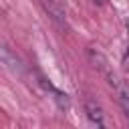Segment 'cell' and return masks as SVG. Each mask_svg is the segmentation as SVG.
Masks as SVG:
<instances>
[{"label": "cell", "instance_id": "1", "mask_svg": "<svg viewBox=\"0 0 129 129\" xmlns=\"http://www.w3.org/2000/svg\"><path fill=\"white\" fill-rule=\"evenodd\" d=\"M85 111H87V117H89V121H91L93 125H97V127H103V125H105V121H103V109H101L97 103L87 101Z\"/></svg>", "mask_w": 129, "mask_h": 129}, {"label": "cell", "instance_id": "2", "mask_svg": "<svg viewBox=\"0 0 129 129\" xmlns=\"http://www.w3.org/2000/svg\"><path fill=\"white\" fill-rule=\"evenodd\" d=\"M119 103H121V109H123V113H125V117L129 119V95H125V93H121V97H119Z\"/></svg>", "mask_w": 129, "mask_h": 129}, {"label": "cell", "instance_id": "3", "mask_svg": "<svg viewBox=\"0 0 129 129\" xmlns=\"http://www.w3.org/2000/svg\"><path fill=\"white\" fill-rule=\"evenodd\" d=\"M123 69L129 73V46H127V50H125V54H123Z\"/></svg>", "mask_w": 129, "mask_h": 129}]
</instances>
